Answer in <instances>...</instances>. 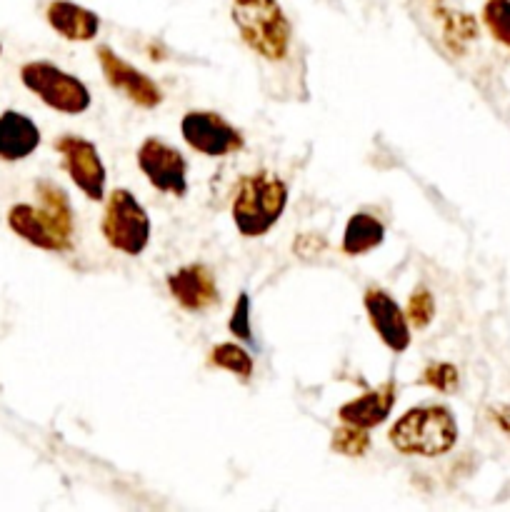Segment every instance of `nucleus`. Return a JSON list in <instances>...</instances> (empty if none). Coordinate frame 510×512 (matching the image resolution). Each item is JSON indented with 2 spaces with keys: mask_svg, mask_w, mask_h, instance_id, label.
Returning <instances> with one entry per match:
<instances>
[{
  "mask_svg": "<svg viewBox=\"0 0 510 512\" xmlns=\"http://www.w3.org/2000/svg\"><path fill=\"white\" fill-rule=\"evenodd\" d=\"M38 205L15 203L8 210V228L20 240L48 253H65L73 248L75 220L70 200L60 185L50 180L35 183Z\"/></svg>",
  "mask_w": 510,
  "mask_h": 512,
  "instance_id": "f257e3e1",
  "label": "nucleus"
},
{
  "mask_svg": "<svg viewBox=\"0 0 510 512\" xmlns=\"http://www.w3.org/2000/svg\"><path fill=\"white\" fill-rule=\"evenodd\" d=\"M288 208V185L270 170L240 178L230 200V215L243 238H263L283 218Z\"/></svg>",
  "mask_w": 510,
  "mask_h": 512,
  "instance_id": "f03ea898",
  "label": "nucleus"
},
{
  "mask_svg": "<svg viewBox=\"0 0 510 512\" xmlns=\"http://www.w3.org/2000/svg\"><path fill=\"white\" fill-rule=\"evenodd\" d=\"M388 443L400 455L440 458L458 443V420L445 405H418L400 415L388 433Z\"/></svg>",
  "mask_w": 510,
  "mask_h": 512,
  "instance_id": "7ed1b4c3",
  "label": "nucleus"
},
{
  "mask_svg": "<svg viewBox=\"0 0 510 512\" xmlns=\"http://www.w3.org/2000/svg\"><path fill=\"white\" fill-rule=\"evenodd\" d=\"M230 18L245 45L260 58L275 63L288 55L293 28L278 0H233Z\"/></svg>",
  "mask_w": 510,
  "mask_h": 512,
  "instance_id": "20e7f679",
  "label": "nucleus"
},
{
  "mask_svg": "<svg viewBox=\"0 0 510 512\" xmlns=\"http://www.w3.org/2000/svg\"><path fill=\"white\" fill-rule=\"evenodd\" d=\"M20 83L50 110L63 115H83L93 105L88 85L50 60H30L20 68Z\"/></svg>",
  "mask_w": 510,
  "mask_h": 512,
  "instance_id": "39448f33",
  "label": "nucleus"
},
{
  "mask_svg": "<svg viewBox=\"0 0 510 512\" xmlns=\"http://www.w3.org/2000/svg\"><path fill=\"white\" fill-rule=\"evenodd\" d=\"M100 230L110 248L130 255V258H138L150 245L153 225H150V215L145 213L143 203L130 190L115 188L105 203Z\"/></svg>",
  "mask_w": 510,
  "mask_h": 512,
  "instance_id": "423d86ee",
  "label": "nucleus"
},
{
  "mask_svg": "<svg viewBox=\"0 0 510 512\" xmlns=\"http://www.w3.org/2000/svg\"><path fill=\"white\" fill-rule=\"evenodd\" d=\"M53 145L75 188L88 200H95V203L105 200L108 170H105V163L95 143H90L88 138H80V135H60Z\"/></svg>",
  "mask_w": 510,
  "mask_h": 512,
  "instance_id": "0eeeda50",
  "label": "nucleus"
},
{
  "mask_svg": "<svg viewBox=\"0 0 510 512\" xmlns=\"http://www.w3.org/2000/svg\"><path fill=\"white\" fill-rule=\"evenodd\" d=\"M185 145L205 158H228L243 148V135L223 115L210 110H190L180 120Z\"/></svg>",
  "mask_w": 510,
  "mask_h": 512,
  "instance_id": "6e6552de",
  "label": "nucleus"
},
{
  "mask_svg": "<svg viewBox=\"0 0 510 512\" xmlns=\"http://www.w3.org/2000/svg\"><path fill=\"white\" fill-rule=\"evenodd\" d=\"M138 168L155 190L183 198L188 193V160L160 138H145L138 148Z\"/></svg>",
  "mask_w": 510,
  "mask_h": 512,
  "instance_id": "1a4fd4ad",
  "label": "nucleus"
},
{
  "mask_svg": "<svg viewBox=\"0 0 510 512\" xmlns=\"http://www.w3.org/2000/svg\"><path fill=\"white\" fill-rule=\"evenodd\" d=\"M98 63L103 70V78L108 80V85L113 90H118L120 95L130 100V103L140 105L145 110H153L163 103V90L155 83L150 75H145L143 70H138L135 65H130L128 60L120 58L115 50H110L108 45H100L98 50Z\"/></svg>",
  "mask_w": 510,
  "mask_h": 512,
  "instance_id": "9d476101",
  "label": "nucleus"
},
{
  "mask_svg": "<svg viewBox=\"0 0 510 512\" xmlns=\"http://www.w3.org/2000/svg\"><path fill=\"white\" fill-rule=\"evenodd\" d=\"M363 308L368 313L370 328L380 338V343L390 350V353L400 355L410 348L413 343V333H410V320L403 313L393 295H388L380 288H368L363 295Z\"/></svg>",
  "mask_w": 510,
  "mask_h": 512,
  "instance_id": "9b49d317",
  "label": "nucleus"
},
{
  "mask_svg": "<svg viewBox=\"0 0 510 512\" xmlns=\"http://www.w3.org/2000/svg\"><path fill=\"white\" fill-rule=\"evenodd\" d=\"M168 293L173 295L175 303L188 313H200V310L213 308L220 300L218 283L208 265L190 263L168 275Z\"/></svg>",
  "mask_w": 510,
  "mask_h": 512,
  "instance_id": "f8f14e48",
  "label": "nucleus"
},
{
  "mask_svg": "<svg viewBox=\"0 0 510 512\" xmlns=\"http://www.w3.org/2000/svg\"><path fill=\"white\" fill-rule=\"evenodd\" d=\"M395 403H398V385H395V380H385L378 388L368 390V393H363L360 398H353L348 400V403L340 405L338 418L340 423L355 425V428L363 430H373L380 428V425L390 418Z\"/></svg>",
  "mask_w": 510,
  "mask_h": 512,
  "instance_id": "ddd939ff",
  "label": "nucleus"
},
{
  "mask_svg": "<svg viewBox=\"0 0 510 512\" xmlns=\"http://www.w3.org/2000/svg\"><path fill=\"white\" fill-rule=\"evenodd\" d=\"M40 143H43V135L33 118L13 108L0 113V160L20 163L30 158L40 148Z\"/></svg>",
  "mask_w": 510,
  "mask_h": 512,
  "instance_id": "4468645a",
  "label": "nucleus"
},
{
  "mask_svg": "<svg viewBox=\"0 0 510 512\" xmlns=\"http://www.w3.org/2000/svg\"><path fill=\"white\" fill-rule=\"evenodd\" d=\"M45 20L60 38L70 43H88L100 33L98 13L73 0H50L45 8Z\"/></svg>",
  "mask_w": 510,
  "mask_h": 512,
  "instance_id": "2eb2a0df",
  "label": "nucleus"
},
{
  "mask_svg": "<svg viewBox=\"0 0 510 512\" xmlns=\"http://www.w3.org/2000/svg\"><path fill=\"white\" fill-rule=\"evenodd\" d=\"M385 240V225L383 220L375 218L370 213H355L350 215L348 223L343 230V248L345 255L350 258H358V255H368L370 250L380 248Z\"/></svg>",
  "mask_w": 510,
  "mask_h": 512,
  "instance_id": "dca6fc26",
  "label": "nucleus"
},
{
  "mask_svg": "<svg viewBox=\"0 0 510 512\" xmlns=\"http://www.w3.org/2000/svg\"><path fill=\"white\" fill-rule=\"evenodd\" d=\"M210 365L228 370L230 375L240 378L243 383H245V380L253 378V370H255L253 355H250L248 350L240 348V345H235V343L215 345V348L210 350Z\"/></svg>",
  "mask_w": 510,
  "mask_h": 512,
  "instance_id": "f3484780",
  "label": "nucleus"
},
{
  "mask_svg": "<svg viewBox=\"0 0 510 512\" xmlns=\"http://www.w3.org/2000/svg\"><path fill=\"white\" fill-rule=\"evenodd\" d=\"M330 448H333V453L345 455V458H363L370 450V435L368 430L343 423L340 428L333 430Z\"/></svg>",
  "mask_w": 510,
  "mask_h": 512,
  "instance_id": "a211bd4d",
  "label": "nucleus"
},
{
  "mask_svg": "<svg viewBox=\"0 0 510 512\" xmlns=\"http://www.w3.org/2000/svg\"><path fill=\"white\" fill-rule=\"evenodd\" d=\"M483 23L500 45L510 48V0H485Z\"/></svg>",
  "mask_w": 510,
  "mask_h": 512,
  "instance_id": "6ab92c4d",
  "label": "nucleus"
},
{
  "mask_svg": "<svg viewBox=\"0 0 510 512\" xmlns=\"http://www.w3.org/2000/svg\"><path fill=\"white\" fill-rule=\"evenodd\" d=\"M443 30L445 38L453 43V48H460L468 40L478 38V23H475L473 15L468 13H458V10H443Z\"/></svg>",
  "mask_w": 510,
  "mask_h": 512,
  "instance_id": "aec40b11",
  "label": "nucleus"
},
{
  "mask_svg": "<svg viewBox=\"0 0 510 512\" xmlns=\"http://www.w3.org/2000/svg\"><path fill=\"white\" fill-rule=\"evenodd\" d=\"M405 315H408L410 325H415L418 330L428 328L435 318L433 293H430L428 288H415L408 298V310H405Z\"/></svg>",
  "mask_w": 510,
  "mask_h": 512,
  "instance_id": "412c9836",
  "label": "nucleus"
},
{
  "mask_svg": "<svg viewBox=\"0 0 510 512\" xmlns=\"http://www.w3.org/2000/svg\"><path fill=\"white\" fill-rule=\"evenodd\" d=\"M420 383L438 390V393L450 395L458 388V368L450 363H430L428 368L423 370V375H420Z\"/></svg>",
  "mask_w": 510,
  "mask_h": 512,
  "instance_id": "4be33fe9",
  "label": "nucleus"
},
{
  "mask_svg": "<svg viewBox=\"0 0 510 512\" xmlns=\"http://www.w3.org/2000/svg\"><path fill=\"white\" fill-rule=\"evenodd\" d=\"M230 333L243 343H253V328H250V295L240 293L233 305V315L228 320Z\"/></svg>",
  "mask_w": 510,
  "mask_h": 512,
  "instance_id": "5701e85b",
  "label": "nucleus"
},
{
  "mask_svg": "<svg viewBox=\"0 0 510 512\" xmlns=\"http://www.w3.org/2000/svg\"><path fill=\"white\" fill-rule=\"evenodd\" d=\"M495 420H498V425H500V428H503L505 433L510 435V408H503V410H498V413H495Z\"/></svg>",
  "mask_w": 510,
  "mask_h": 512,
  "instance_id": "b1692460",
  "label": "nucleus"
},
{
  "mask_svg": "<svg viewBox=\"0 0 510 512\" xmlns=\"http://www.w3.org/2000/svg\"><path fill=\"white\" fill-rule=\"evenodd\" d=\"M0 55H3V43H0Z\"/></svg>",
  "mask_w": 510,
  "mask_h": 512,
  "instance_id": "393cba45",
  "label": "nucleus"
}]
</instances>
